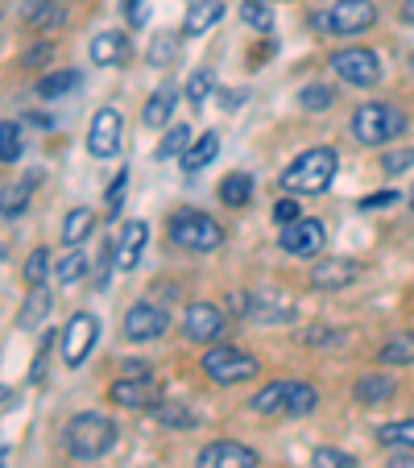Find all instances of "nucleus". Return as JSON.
Returning <instances> with one entry per match:
<instances>
[{
    "instance_id": "obj_39",
    "label": "nucleus",
    "mask_w": 414,
    "mask_h": 468,
    "mask_svg": "<svg viewBox=\"0 0 414 468\" xmlns=\"http://www.w3.org/2000/svg\"><path fill=\"white\" fill-rule=\"evenodd\" d=\"M240 21H245L249 29H257V34H270L273 29V13L265 0H245V5H240Z\"/></svg>"
},
{
    "instance_id": "obj_31",
    "label": "nucleus",
    "mask_w": 414,
    "mask_h": 468,
    "mask_svg": "<svg viewBox=\"0 0 414 468\" xmlns=\"http://www.w3.org/2000/svg\"><path fill=\"white\" fill-rule=\"evenodd\" d=\"M80 88V71H50V75H42L37 80V100H62L67 91H75Z\"/></svg>"
},
{
    "instance_id": "obj_50",
    "label": "nucleus",
    "mask_w": 414,
    "mask_h": 468,
    "mask_svg": "<svg viewBox=\"0 0 414 468\" xmlns=\"http://www.w3.org/2000/svg\"><path fill=\"white\" fill-rule=\"evenodd\" d=\"M240 104H245V91H220V108H224V112H237Z\"/></svg>"
},
{
    "instance_id": "obj_48",
    "label": "nucleus",
    "mask_w": 414,
    "mask_h": 468,
    "mask_svg": "<svg viewBox=\"0 0 414 468\" xmlns=\"http://www.w3.org/2000/svg\"><path fill=\"white\" fill-rule=\"evenodd\" d=\"M249 299H253V294H249V291L228 294V311H232V315H237V319H245V315H249Z\"/></svg>"
},
{
    "instance_id": "obj_49",
    "label": "nucleus",
    "mask_w": 414,
    "mask_h": 468,
    "mask_svg": "<svg viewBox=\"0 0 414 468\" xmlns=\"http://www.w3.org/2000/svg\"><path fill=\"white\" fill-rule=\"evenodd\" d=\"M121 9H124V17H129L133 26H142L145 21V0H121Z\"/></svg>"
},
{
    "instance_id": "obj_40",
    "label": "nucleus",
    "mask_w": 414,
    "mask_h": 468,
    "mask_svg": "<svg viewBox=\"0 0 414 468\" xmlns=\"http://www.w3.org/2000/svg\"><path fill=\"white\" fill-rule=\"evenodd\" d=\"M212 88H216V75H212V67H199V71L186 80V100H191L195 108L203 104V100L212 96Z\"/></svg>"
},
{
    "instance_id": "obj_58",
    "label": "nucleus",
    "mask_w": 414,
    "mask_h": 468,
    "mask_svg": "<svg viewBox=\"0 0 414 468\" xmlns=\"http://www.w3.org/2000/svg\"><path fill=\"white\" fill-rule=\"evenodd\" d=\"M265 5H273V0H265Z\"/></svg>"
},
{
    "instance_id": "obj_16",
    "label": "nucleus",
    "mask_w": 414,
    "mask_h": 468,
    "mask_svg": "<svg viewBox=\"0 0 414 468\" xmlns=\"http://www.w3.org/2000/svg\"><path fill=\"white\" fill-rule=\"evenodd\" d=\"M249 324H265V327H278V324H294L299 319V307H294L286 294H253L249 299Z\"/></svg>"
},
{
    "instance_id": "obj_28",
    "label": "nucleus",
    "mask_w": 414,
    "mask_h": 468,
    "mask_svg": "<svg viewBox=\"0 0 414 468\" xmlns=\"http://www.w3.org/2000/svg\"><path fill=\"white\" fill-rule=\"evenodd\" d=\"M50 291H46V286H29V299H26V307L17 311V327L21 332H34L37 324H42L46 319V311H50Z\"/></svg>"
},
{
    "instance_id": "obj_17",
    "label": "nucleus",
    "mask_w": 414,
    "mask_h": 468,
    "mask_svg": "<svg viewBox=\"0 0 414 468\" xmlns=\"http://www.w3.org/2000/svg\"><path fill=\"white\" fill-rule=\"evenodd\" d=\"M88 54L96 67H124L133 54V42H129V34H121V29H100V34L91 37Z\"/></svg>"
},
{
    "instance_id": "obj_8",
    "label": "nucleus",
    "mask_w": 414,
    "mask_h": 468,
    "mask_svg": "<svg viewBox=\"0 0 414 468\" xmlns=\"http://www.w3.org/2000/svg\"><path fill=\"white\" fill-rule=\"evenodd\" d=\"M96 340H100V319L91 315V311H75L58 336L62 365H67V369H80V365L88 361V353L96 348Z\"/></svg>"
},
{
    "instance_id": "obj_22",
    "label": "nucleus",
    "mask_w": 414,
    "mask_h": 468,
    "mask_svg": "<svg viewBox=\"0 0 414 468\" xmlns=\"http://www.w3.org/2000/svg\"><path fill=\"white\" fill-rule=\"evenodd\" d=\"M150 415L158 419L166 431H191V427H199V415H195L191 402H183V398H162Z\"/></svg>"
},
{
    "instance_id": "obj_55",
    "label": "nucleus",
    "mask_w": 414,
    "mask_h": 468,
    "mask_svg": "<svg viewBox=\"0 0 414 468\" xmlns=\"http://www.w3.org/2000/svg\"><path fill=\"white\" fill-rule=\"evenodd\" d=\"M5 398H9V389H5V386H0V407H5Z\"/></svg>"
},
{
    "instance_id": "obj_57",
    "label": "nucleus",
    "mask_w": 414,
    "mask_h": 468,
    "mask_svg": "<svg viewBox=\"0 0 414 468\" xmlns=\"http://www.w3.org/2000/svg\"><path fill=\"white\" fill-rule=\"evenodd\" d=\"M0 17H5V5H0Z\"/></svg>"
},
{
    "instance_id": "obj_54",
    "label": "nucleus",
    "mask_w": 414,
    "mask_h": 468,
    "mask_svg": "<svg viewBox=\"0 0 414 468\" xmlns=\"http://www.w3.org/2000/svg\"><path fill=\"white\" fill-rule=\"evenodd\" d=\"M398 17H402L406 26H414V0H402V5H398Z\"/></svg>"
},
{
    "instance_id": "obj_20",
    "label": "nucleus",
    "mask_w": 414,
    "mask_h": 468,
    "mask_svg": "<svg viewBox=\"0 0 414 468\" xmlns=\"http://www.w3.org/2000/svg\"><path fill=\"white\" fill-rule=\"evenodd\" d=\"M216 21H224V0H191V9H186L183 29H178V34L199 37V34H207Z\"/></svg>"
},
{
    "instance_id": "obj_34",
    "label": "nucleus",
    "mask_w": 414,
    "mask_h": 468,
    "mask_svg": "<svg viewBox=\"0 0 414 468\" xmlns=\"http://www.w3.org/2000/svg\"><path fill=\"white\" fill-rule=\"evenodd\" d=\"M319 407V389L311 381H291V402H286V415L291 419H307Z\"/></svg>"
},
{
    "instance_id": "obj_33",
    "label": "nucleus",
    "mask_w": 414,
    "mask_h": 468,
    "mask_svg": "<svg viewBox=\"0 0 414 468\" xmlns=\"http://www.w3.org/2000/svg\"><path fill=\"white\" fill-rule=\"evenodd\" d=\"M220 199H224V207H245L253 199V175H245V170L228 175L220 183Z\"/></svg>"
},
{
    "instance_id": "obj_2",
    "label": "nucleus",
    "mask_w": 414,
    "mask_h": 468,
    "mask_svg": "<svg viewBox=\"0 0 414 468\" xmlns=\"http://www.w3.org/2000/svg\"><path fill=\"white\" fill-rule=\"evenodd\" d=\"M335 170H340V154H335L332 145H311V150H303L299 158L278 175V183L291 195H324L327 186H332Z\"/></svg>"
},
{
    "instance_id": "obj_35",
    "label": "nucleus",
    "mask_w": 414,
    "mask_h": 468,
    "mask_svg": "<svg viewBox=\"0 0 414 468\" xmlns=\"http://www.w3.org/2000/svg\"><path fill=\"white\" fill-rule=\"evenodd\" d=\"M335 100L340 96H335L332 83H307V88H299V108L303 112H327Z\"/></svg>"
},
{
    "instance_id": "obj_56",
    "label": "nucleus",
    "mask_w": 414,
    "mask_h": 468,
    "mask_svg": "<svg viewBox=\"0 0 414 468\" xmlns=\"http://www.w3.org/2000/svg\"><path fill=\"white\" fill-rule=\"evenodd\" d=\"M410 71H414V54H410Z\"/></svg>"
},
{
    "instance_id": "obj_41",
    "label": "nucleus",
    "mask_w": 414,
    "mask_h": 468,
    "mask_svg": "<svg viewBox=\"0 0 414 468\" xmlns=\"http://www.w3.org/2000/svg\"><path fill=\"white\" fill-rule=\"evenodd\" d=\"M303 345H311V348H340L344 345V327H327V324L307 327V332H303Z\"/></svg>"
},
{
    "instance_id": "obj_19",
    "label": "nucleus",
    "mask_w": 414,
    "mask_h": 468,
    "mask_svg": "<svg viewBox=\"0 0 414 468\" xmlns=\"http://www.w3.org/2000/svg\"><path fill=\"white\" fill-rule=\"evenodd\" d=\"M145 240H150V224H145V220H129V224H124L121 240H116V270H124V274H129L133 265L142 261Z\"/></svg>"
},
{
    "instance_id": "obj_4",
    "label": "nucleus",
    "mask_w": 414,
    "mask_h": 468,
    "mask_svg": "<svg viewBox=\"0 0 414 468\" xmlns=\"http://www.w3.org/2000/svg\"><path fill=\"white\" fill-rule=\"evenodd\" d=\"M348 129H353V137L361 145H389L398 142L406 133V112L398 104H386V100H369V104H361L353 112V121H348Z\"/></svg>"
},
{
    "instance_id": "obj_30",
    "label": "nucleus",
    "mask_w": 414,
    "mask_h": 468,
    "mask_svg": "<svg viewBox=\"0 0 414 468\" xmlns=\"http://www.w3.org/2000/svg\"><path fill=\"white\" fill-rule=\"evenodd\" d=\"M377 443L394 452H414V419H398V423L377 427Z\"/></svg>"
},
{
    "instance_id": "obj_52",
    "label": "nucleus",
    "mask_w": 414,
    "mask_h": 468,
    "mask_svg": "<svg viewBox=\"0 0 414 468\" xmlns=\"http://www.w3.org/2000/svg\"><path fill=\"white\" fill-rule=\"evenodd\" d=\"M50 58V46H34V50L26 54V67H37V62H46Z\"/></svg>"
},
{
    "instance_id": "obj_21",
    "label": "nucleus",
    "mask_w": 414,
    "mask_h": 468,
    "mask_svg": "<svg viewBox=\"0 0 414 468\" xmlns=\"http://www.w3.org/2000/svg\"><path fill=\"white\" fill-rule=\"evenodd\" d=\"M353 394L361 407H381V402L398 398V381L389 378V373H365V378H356Z\"/></svg>"
},
{
    "instance_id": "obj_29",
    "label": "nucleus",
    "mask_w": 414,
    "mask_h": 468,
    "mask_svg": "<svg viewBox=\"0 0 414 468\" xmlns=\"http://www.w3.org/2000/svg\"><path fill=\"white\" fill-rule=\"evenodd\" d=\"M377 365H414V332H394L377 348Z\"/></svg>"
},
{
    "instance_id": "obj_32",
    "label": "nucleus",
    "mask_w": 414,
    "mask_h": 468,
    "mask_svg": "<svg viewBox=\"0 0 414 468\" xmlns=\"http://www.w3.org/2000/svg\"><path fill=\"white\" fill-rule=\"evenodd\" d=\"M191 129H186V124H170L166 129V137H162L158 142V150H154V158L158 162H170V158H183L186 150H191Z\"/></svg>"
},
{
    "instance_id": "obj_59",
    "label": "nucleus",
    "mask_w": 414,
    "mask_h": 468,
    "mask_svg": "<svg viewBox=\"0 0 414 468\" xmlns=\"http://www.w3.org/2000/svg\"><path fill=\"white\" fill-rule=\"evenodd\" d=\"M0 257H5V249H0Z\"/></svg>"
},
{
    "instance_id": "obj_45",
    "label": "nucleus",
    "mask_w": 414,
    "mask_h": 468,
    "mask_svg": "<svg viewBox=\"0 0 414 468\" xmlns=\"http://www.w3.org/2000/svg\"><path fill=\"white\" fill-rule=\"evenodd\" d=\"M124 183H129V170H121V175L112 178V186H108V216L121 212V204H124Z\"/></svg>"
},
{
    "instance_id": "obj_46",
    "label": "nucleus",
    "mask_w": 414,
    "mask_h": 468,
    "mask_svg": "<svg viewBox=\"0 0 414 468\" xmlns=\"http://www.w3.org/2000/svg\"><path fill=\"white\" fill-rule=\"evenodd\" d=\"M273 220L282 224H294V220H303V212H299V199H278V207H273Z\"/></svg>"
},
{
    "instance_id": "obj_37",
    "label": "nucleus",
    "mask_w": 414,
    "mask_h": 468,
    "mask_svg": "<svg viewBox=\"0 0 414 468\" xmlns=\"http://www.w3.org/2000/svg\"><path fill=\"white\" fill-rule=\"evenodd\" d=\"M21 154H26V133H21V124L5 121V124H0V166L17 162Z\"/></svg>"
},
{
    "instance_id": "obj_1",
    "label": "nucleus",
    "mask_w": 414,
    "mask_h": 468,
    "mask_svg": "<svg viewBox=\"0 0 414 468\" xmlns=\"http://www.w3.org/2000/svg\"><path fill=\"white\" fill-rule=\"evenodd\" d=\"M121 440V427L116 419L100 415V410H80V415L67 419V448H71L75 460L91 464V460H104L108 452Z\"/></svg>"
},
{
    "instance_id": "obj_23",
    "label": "nucleus",
    "mask_w": 414,
    "mask_h": 468,
    "mask_svg": "<svg viewBox=\"0 0 414 468\" xmlns=\"http://www.w3.org/2000/svg\"><path fill=\"white\" fill-rule=\"evenodd\" d=\"M175 104H178V91L170 88V83H162V88H154V96L145 100L142 121L150 124V129H166L170 116H175Z\"/></svg>"
},
{
    "instance_id": "obj_60",
    "label": "nucleus",
    "mask_w": 414,
    "mask_h": 468,
    "mask_svg": "<svg viewBox=\"0 0 414 468\" xmlns=\"http://www.w3.org/2000/svg\"><path fill=\"white\" fill-rule=\"evenodd\" d=\"M145 468H154V464H145Z\"/></svg>"
},
{
    "instance_id": "obj_25",
    "label": "nucleus",
    "mask_w": 414,
    "mask_h": 468,
    "mask_svg": "<svg viewBox=\"0 0 414 468\" xmlns=\"http://www.w3.org/2000/svg\"><path fill=\"white\" fill-rule=\"evenodd\" d=\"M91 232H96V212L91 207H71V212L62 216V245L80 249Z\"/></svg>"
},
{
    "instance_id": "obj_5",
    "label": "nucleus",
    "mask_w": 414,
    "mask_h": 468,
    "mask_svg": "<svg viewBox=\"0 0 414 468\" xmlns=\"http://www.w3.org/2000/svg\"><path fill=\"white\" fill-rule=\"evenodd\" d=\"M166 232H170V245L186 249V253H216L224 245V224L212 220L207 212H199V207H178L170 216Z\"/></svg>"
},
{
    "instance_id": "obj_14",
    "label": "nucleus",
    "mask_w": 414,
    "mask_h": 468,
    "mask_svg": "<svg viewBox=\"0 0 414 468\" xmlns=\"http://www.w3.org/2000/svg\"><path fill=\"white\" fill-rule=\"evenodd\" d=\"M108 398H112V407L121 410H154L162 402L158 386L150 378H116L108 386Z\"/></svg>"
},
{
    "instance_id": "obj_10",
    "label": "nucleus",
    "mask_w": 414,
    "mask_h": 468,
    "mask_svg": "<svg viewBox=\"0 0 414 468\" xmlns=\"http://www.w3.org/2000/svg\"><path fill=\"white\" fill-rule=\"evenodd\" d=\"M124 145V121L116 108H100L96 116H91V129H88V154L100 162L116 158Z\"/></svg>"
},
{
    "instance_id": "obj_15",
    "label": "nucleus",
    "mask_w": 414,
    "mask_h": 468,
    "mask_svg": "<svg viewBox=\"0 0 414 468\" xmlns=\"http://www.w3.org/2000/svg\"><path fill=\"white\" fill-rule=\"evenodd\" d=\"M361 278V265L353 257H324L319 265H311V286L315 291H344Z\"/></svg>"
},
{
    "instance_id": "obj_51",
    "label": "nucleus",
    "mask_w": 414,
    "mask_h": 468,
    "mask_svg": "<svg viewBox=\"0 0 414 468\" xmlns=\"http://www.w3.org/2000/svg\"><path fill=\"white\" fill-rule=\"evenodd\" d=\"M124 378H150V365L145 361H124Z\"/></svg>"
},
{
    "instance_id": "obj_12",
    "label": "nucleus",
    "mask_w": 414,
    "mask_h": 468,
    "mask_svg": "<svg viewBox=\"0 0 414 468\" xmlns=\"http://www.w3.org/2000/svg\"><path fill=\"white\" fill-rule=\"evenodd\" d=\"M327 232H324V220H315V216H303V220L286 224L282 237H278V245H282V253L291 257H315L319 249H324Z\"/></svg>"
},
{
    "instance_id": "obj_26",
    "label": "nucleus",
    "mask_w": 414,
    "mask_h": 468,
    "mask_svg": "<svg viewBox=\"0 0 414 468\" xmlns=\"http://www.w3.org/2000/svg\"><path fill=\"white\" fill-rule=\"evenodd\" d=\"M286 402H291V381H270L265 389H257L249 398V407L257 415H286Z\"/></svg>"
},
{
    "instance_id": "obj_43",
    "label": "nucleus",
    "mask_w": 414,
    "mask_h": 468,
    "mask_svg": "<svg viewBox=\"0 0 414 468\" xmlns=\"http://www.w3.org/2000/svg\"><path fill=\"white\" fill-rule=\"evenodd\" d=\"M21 274H26V282H29V286H42V282H46V274H50V253H46V249H34Z\"/></svg>"
},
{
    "instance_id": "obj_42",
    "label": "nucleus",
    "mask_w": 414,
    "mask_h": 468,
    "mask_svg": "<svg viewBox=\"0 0 414 468\" xmlns=\"http://www.w3.org/2000/svg\"><path fill=\"white\" fill-rule=\"evenodd\" d=\"M311 464L315 468H356V456L353 452H340V448H315Z\"/></svg>"
},
{
    "instance_id": "obj_7",
    "label": "nucleus",
    "mask_w": 414,
    "mask_h": 468,
    "mask_svg": "<svg viewBox=\"0 0 414 468\" xmlns=\"http://www.w3.org/2000/svg\"><path fill=\"white\" fill-rule=\"evenodd\" d=\"M332 71L340 83L348 88H377L381 83V58L369 50V46H348V50H335L332 54Z\"/></svg>"
},
{
    "instance_id": "obj_53",
    "label": "nucleus",
    "mask_w": 414,
    "mask_h": 468,
    "mask_svg": "<svg viewBox=\"0 0 414 468\" xmlns=\"http://www.w3.org/2000/svg\"><path fill=\"white\" fill-rule=\"evenodd\" d=\"M386 468H414V452H394V460Z\"/></svg>"
},
{
    "instance_id": "obj_47",
    "label": "nucleus",
    "mask_w": 414,
    "mask_h": 468,
    "mask_svg": "<svg viewBox=\"0 0 414 468\" xmlns=\"http://www.w3.org/2000/svg\"><path fill=\"white\" fill-rule=\"evenodd\" d=\"M402 195L398 191H377V195H369V199H361V212H377V207H389V204H398Z\"/></svg>"
},
{
    "instance_id": "obj_11",
    "label": "nucleus",
    "mask_w": 414,
    "mask_h": 468,
    "mask_svg": "<svg viewBox=\"0 0 414 468\" xmlns=\"http://www.w3.org/2000/svg\"><path fill=\"white\" fill-rule=\"evenodd\" d=\"M166 327H170V315L158 303H133V307L124 311V336H129L133 345H150Z\"/></svg>"
},
{
    "instance_id": "obj_24",
    "label": "nucleus",
    "mask_w": 414,
    "mask_h": 468,
    "mask_svg": "<svg viewBox=\"0 0 414 468\" xmlns=\"http://www.w3.org/2000/svg\"><path fill=\"white\" fill-rule=\"evenodd\" d=\"M34 186H37V178H17V183L0 186V216H5V220L26 216L29 199H34Z\"/></svg>"
},
{
    "instance_id": "obj_6",
    "label": "nucleus",
    "mask_w": 414,
    "mask_h": 468,
    "mask_svg": "<svg viewBox=\"0 0 414 468\" xmlns=\"http://www.w3.org/2000/svg\"><path fill=\"white\" fill-rule=\"evenodd\" d=\"M199 365L207 373V381H216V386H245V381H253L261 373V361L253 353H245L237 345H224V340L207 348Z\"/></svg>"
},
{
    "instance_id": "obj_44",
    "label": "nucleus",
    "mask_w": 414,
    "mask_h": 468,
    "mask_svg": "<svg viewBox=\"0 0 414 468\" xmlns=\"http://www.w3.org/2000/svg\"><path fill=\"white\" fill-rule=\"evenodd\" d=\"M410 166H414V145L394 150V154H386V158H381V170H386V175H402V170H410Z\"/></svg>"
},
{
    "instance_id": "obj_18",
    "label": "nucleus",
    "mask_w": 414,
    "mask_h": 468,
    "mask_svg": "<svg viewBox=\"0 0 414 468\" xmlns=\"http://www.w3.org/2000/svg\"><path fill=\"white\" fill-rule=\"evenodd\" d=\"M21 21L34 34H50V29L67 26V5L62 0H21Z\"/></svg>"
},
{
    "instance_id": "obj_13",
    "label": "nucleus",
    "mask_w": 414,
    "mask_h": 468,
    "mask_svg": "<svg viewBox=\"0 0 414 468\" xmlns=\"http://www.w3.org/2000/svg\"><path fill=\"white\" fill-rule=\"evenodd\" d=\"M261 456H257L249 443H237V440H216L195 456V468H257Z\"/></svg>"
},
{
    "instance_id": "obj_38",
    "label": "nucleus",
    "mask_w": 414,
    "mask_h": 468,
    "mask_svg": "<svg viewBox=\"0 0 414 468\" xmlns=\"http://www.w3.org/2000/svg\"><path fill=\"white\" fill-rule=\"evenodd\" d=\"M88 270H91V261L80 253V249H71V253L58 257V265H54V274H58V282H62V286H75L83 274H88Z\"/></svg>"
},
{
    "instance_id": "obj_3",
    "label": "nucleus",
    "mask_w": 414,
    "mask_h": 468,
    "mask_svg": "<svg viewBox=\"0 0 414 468\" xmlns=\"http://www.w3.org/2000/svg\"><path fill=\"white\" fill-rule=\"evenodd\" d=\"M307 26L319 37H356L377 26V5L373 0H332L327 9L311 13Z\"/></svg>"
},
{
    "instance_id": "obj_9",
    "label": "nucleus",
    "mask_w": 414,
    "mask_h": 468,
    "mask_svg": "<svg viewBox=\"0 0 414 468\" xmlns=\"http://www.w3.org/2000/svg\"><path fill=\"white\" fill-rule=\"evenodd\" d=\"M183 336L191 340V345H220L224 336H228V319H224L220 307H212V303H191L183 315Z\"/></svg>"
},
{
    "instance_id": "obj_36",
    "label": "nucleus",
    "mask_w": 414,
    "mask_h": 468,
    "mask_svg": "<svg viewBox=\"0 0 414 468\" xmlns=\"http://www.w3.org/2000/svg\"><path fill=\"white\" fill-rule=\"evenodd\" d=\"M178 42H183V34H154L150 50H145V58H150V67H170V62L178 58Z\"/></svg>"
},
{
    "instance_id": "obj_27",
    "label": "nucleus",
    "mask_w": 414,
    "mask_h": 468,
    "mask_svg": "<svg viewBox=\"0 0 414 468\" xmlns=\"http://www.w3.org/2000/svg\"><path fill=\"white\" fill-rule=\"evenodd\" d=\"M216 154H220V133H199V142H191V150L183 154V170L195 175V170L212 166Z\"/></svg>"
}]
</instances>
